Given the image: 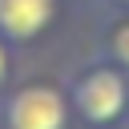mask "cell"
I'll list each match as a JSON object with an SVG mask.
<instances>
[{
    "label": "cell",
    "instance_id": "obj_1",
    "mask_svg": "<svg viewBox=\"0 0 129 129\" xmlns=\"http://www.w3.org/2000/svg\"><path fill=\"white\" fill-rule=\"evenodd\" d=\"M73 117L89 129H113L129 117V73L113 60H97L81 69L69 85Z\"/></svg>",
    "mask_w": 129,
    "mask_h": 129
},
{
    "label": "cell",
    "instance_id": "obj_2",
    "mask_svg": "<svg viewBox=\"0 0 129 129\" xmlns=\"http://www.w3.org/2000/svg\"><path fill=\"white\" fill-rule=\"evenodd\" d=\"M69 125H73L69 93L48 81H28L0 97V129H69Z\"/></svg>",
    "mask_w": 129,
    "mask_h": 129
},
{
    "label": "cell",
    "instance_id": "obj_3",
    "mask_svg": "<svg viewBox=\"0 0 129 129\" xmlns=\"http://www.w3.org/2000/svg\"><path fill=\"white\" fill-rule=\"evenodd\" d=\"M56 0H0V36L8 44H28L48 32Z\"/></svg>",
    "mask_w": 129,
    "mask_h": 129
},
{
    "label": "cell",
    "instance_id": "obj_4",
    "mask_svg": "<svg viewBox=\"0 0 129 129\" xmlns=\"http://www.w3.org/2000/svg\"><path fill=\"white\" fill-rule=\"evenodd\" d=\"M101 48H105V60H113L117 69L129 73V16H121V20H113V24L105 28Z\"/></svg>",
    "mask_w": 129,
    "mask_h": 129
},
{
    "label": "cell",
    "instance_id": "obj_5",
    "mask_svg": "<svg viewBox=\"0 0 129 129\" xmlns=\"http://www.w3.org/2000/svg\"><path fill=\"white\" fill-rule=\"evenodd\" d=\"M8 73H12V44L0 36V93H4V85H8Z\"/></svg>",
    "mask_w": 129,
    "mask_h": 129
},
{
    "label": "cell",
    "instance_id": "obj_6",
    "mask_svg": "<svg viewBox=\"0 0 129 129\" xmlns=\"http://www.w3.org/2000/svg\"><path fill=\"white\" fill-rule=\"evenodd\" d=\"M109 4H121V8H129V0H109Z\"/></svg>",
    "mask_w": 129,
    "mask_h": 129
}]
</instances>
